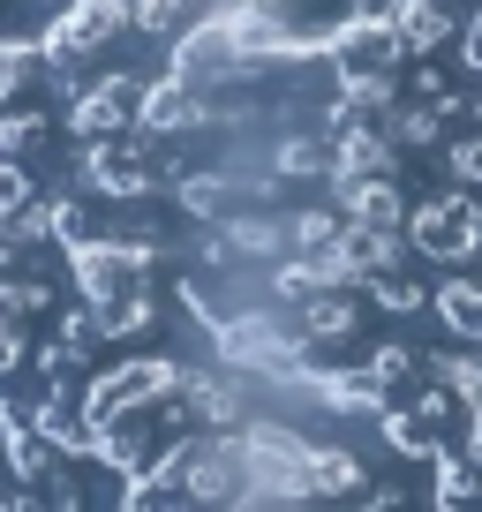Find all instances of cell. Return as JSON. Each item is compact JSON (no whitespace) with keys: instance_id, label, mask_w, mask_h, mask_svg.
<instances>
[{"instance_id":"cell-3","label":"cell","mask_w":482,"mask_h":512,"mask_svg":"<svg viewBox=\"0 0 482 512\" xmlns=\"http://www.w3.org/2000/svg\"><path fill=\"white\" fill-rule=\"evenodd\" d=\"M437 309H445L452 332L482 339V287H475V279H445V287H437Z\"/></svg>"},{"instance_id":"cell-4","label":"cell","mask_w":482,"mask_h":512,"mask_svg":"<svg viewBox=\"0 0 482 512\" xmlns=\"http://www.w3.org/2000/svg\"><path fill=\"white\" fill-rule=\"evenodd\" d=\"M452 174H460V181H482V144H452Z\"/></svg>"},{"instance_id":"cell-2","label":"cell","mask_w":482,"mask_h":512,"mask_svg":"<svg viewBox=\"0 0 482 512\" xmlns=\"http://www.w3.org/2000/svg\"><path fill=\"white\" fill-rule=\"evenodd\" d=\"M385 23H392V38L407 46V61H422L430 46L452 38V0H385Z\"/></svg>"},{"instance_id":"cell-1","label":"cell","mask_w":482,"mask_h":512,"mask_svg":"<svg viewBox=\"0 0 482 512\" xmlns=\"http://www.w3.org/2000/svg\"><path fill=\"white\" fill-rule=\"evenodd\" d=\"M407 241H415V256H430V264H467V256L482 249V211L467 204V196L422 204V211H407Z\"/></svg>"},{"instance_id":"cell-5","label":"cell","mask_w":482,"mask_h":512,"mask_svg":"<svg viewBox=\"0 0 482 512\" xmlns=\"http://www.w3.org/2000/svg\"><path fill=\"white\" fill-rule=\"evenodd\" d=\"M460 8H482V0H460Z\"/></svg>"}]
</instances>
